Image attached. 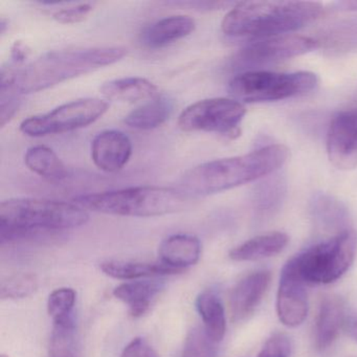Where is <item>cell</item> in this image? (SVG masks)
I'll return each instance as SVG.
<instances>
[{"label":"cell","instance_id":"6da1fadb","mask_svg":"<svg viewBox=\"0 0 357 357\" xmlns=\"http://www.w3.org/2000/svg\"><path fill=\"white\" fill-rule=\"evenodd\" d=\"M122 47H85L50 52L22 68H3L0 84L10 85L20 96L38 93L77 77L121 61Z\"/></svg>","mask_w":357,"mask_h":357},{"label":"cell","instance_id":"7a4b0ae2","mask_svg":"<svg viewBox=\"0 0 357 357\" xmlns=\"http://www.w3.org/2000/svg\"><path fill=\"white\" fill-rule=\"evenodd\" d=\"M288 156V148L275 144L243 155L204 162L183 174L178 189L188 197L221 193L273 174L285 164Z\"/></svg>","mask_w":357,"mask_h":357},{"label":"cell","instance_id":"3957f363","mask_svg":"<svg viewBox=\"0 0 357 357\" xmlns=\"http://www.w3.org/2000/svg\"><path fill=\"white\" fill-rule=\"evenodd\" d=\"M323 13V6L311 1L237 3L223 18L221 30L227 36L268 38L300 30Z\"/></svg>","mask_w":357,"mask_h":357},{"label":"cell","instance_id":"277c9868","mask_svg":"<svg viewBox=\"0 0 357 357\" xmlns=\"http://www.w3.org/2000/svg\"><path fill=\"white\" fill-rule=\"evenodd\" d=\"M85 208L75 202L39 198H14L0 204L1 244L40 234L76 229L89 221Z\"/></svg>","mask_w":357,"mask_h":357},{"label":"cell","instance_id":"5b68a950","mask_svg":"<svg viewBox=\"0 0 357 357\" xmlns=\"http://www.w3.org/2000/svg\"><path fill=\"white\" fill-rule=\"evenodd\" d=\"M85 210L125 217H155L185 208L188 196L179 189L139 185L114 191L86 194L75 198Z\"/></svg>","mask_w":357,"mask_h":357},{"label":"cell","instance_id":"8992f818","mask_svg":"<svg viewBox=\"0 0 357 357\" xmlns=\"http://www.w3.org/2000/svg\"><path fill=\"white\" fill-rule=\"evenodd\" d=\"M317 76L311 72L275 73L250 70L234 77L229 91L244 103H263L300 97L314 91Z\"/></svg>","mask_w":357,"mask_h":357},{"label":"cell","instance_id":"52a82bcc","mask_svg":"<svg viewBox=\"0 0 357 357\" xmlns=\"http://www.w3.org/2000/svg\"><path fill=\"white\" fill-rule=\"evenodd\" d=\"M356 250V234L344 229L332 239L317 244L294 258L306 283L330 284L348 271Z\"/></svg>","mask_w":357,"mask_h":357},{"label":"cell","instance_id":"ba28073f","mask_svg":"<svg viewBox=\"0 0 357 357\" xmlns=\"http://www.w3.org/2000/svg\"><path fill=\"white\" fill-rule=\"evenodd\" d=\"M108 110V103L85 98L63 104L47 114L30 116L20 124V131L32 137L70 132L93 124Z\"/></svg>","mask_w":357,"mask_h":357},{"label":"cell","instance_id":"9c48e42d","mask_svg":"<svg viewBox=\"0 0 357 357\" xmlns=\"http://www.w3.org/2000/svg\"><path fill=\"white\" fill-rule=\"evenodd\" d=\"M245 114V107L237 100L213 98L188 106L179 116L178 126L185 132L234 135Z\"/></svg>","mask_w":357,"mask_h":357},{"label":"cell","instance_id":"30bf717a","mask_svg":"<svg viewBox=\"0 0 357 357\" xmlns=\"http://www.w3.org/2000/svg\"><path fill=\"white\" fill-rule=\"evenodd\" d=\"M317 47L319 43L310 37L280 35L252 41L240 50L234 61L238 66L254 68L298 57Z\"/></svg>","mask_w":357,"mask_h":357},{"label":"cell","instance_id":"8fae6325","mask_svg":"<svg viewBox=\"0 0 357 357\" xmlns=\"http://www.w3.org/2000/svg\"><path fill=\"white\" fill-rule=\"evenodd\" d=\"M305 285L296 258H292L282 269L277 296L278 315L287 327H296L306 319L308 298Z\"/></svg>","mask_w":357,"mask_h":357},{"label":"cell","instance_id":"7c38bea8","mask_svg":"<svg viewBox=\"0 0 357 357\" xmlns=\"http://www.w3.org/2000/svg\"><path fill=\"white\" fill-rule=\"evenodd\" d=\"M327 154L340 170L357 167V110L340 112L332 119L327 132Z\"/></svg>","mask_w":357,"mask_h":357},{"label":"cell","instance_id":"4fadbf2b","mask_svg":"<svg viewBox=\"0 0 357 357\" xmlns=\"http://www.w3.org/2000/svg\"><path fill=\"white\" fill-rule=\"evenodd\" d=\"M132 155L130 139L120 130H105L91 143V158L100 170L107 173L122 170Z\"/></svg>","mask_w":357,"mask_h":357},{"label":"cell","instance_id":"5bb4252c","mask_svg":"<svg viewBox=\"0 0 357 357\" xmlns=\"http://www.w3.org/2000/svg\"><path fill=\"white\" fill-rule=\"evenodd\" d=\"M271 273L257 271L242 279L231 294V315L234 321H243L254 312L268 288Z\"/></svg>","mask_w":357,"mask_h":357},{"label":"cell","instance_id":"9a60e30c","mask_svg":"<svg viewBox=\"0 0 357 357\" xmlns=\"http://www.w3.org/2000/svg\"><path fill=\"white\" fill-rule=\"evenodd\" d=\"M158 254L160 262L181 273L198 262L202 255V243L195 236L178 234L165 239Z\"/></svg>","mask_w":357,"mask_h":357},{"label":"cell","instance_id":"2e32d148","mask_svg":"<svg viewBox=\"0 0 357 357\" xmlns=\"http://www.w3.org/2000/svg\"><path fill=\"white\" fill-rule=\"evenodd\" d=\"M164 288L165 283L160 280H135L116 286L114 296L128 306L133 317H141L149 311L152 303Z\"/></svg>","mask_w":357,"mask_h":357},{"label":"cell","instance_id":"e0dca14e","mask_svg":"<svg viewBox=\"0 0 357 357\" xmlns=\"http://www.w3.org/2000/svg\"><path fill=\"white\" fill-rule=\"evenodd\" d=\"M195 28V20L190 16H168L148 26L144 32L143 41L151 49H160L189 36Z\"/></svg>","mask_w":357,"mask_h":357},{"label":"cell","instance_id":"ac0fdd59","mask_svg":"<svg viewBox=\"0 0 357 357\" xmlns=\"http://www.w3.org/2000/svg\"><path fill=\"white\" fill-rule=\"evenodd\" d=\"M102 96L108 101L135 103L150 101L158 97V89L147 79L128 77L107 81L100 89Z\"/></svg>","mask_w":357,"mask_h":357},{"label":"cell","instance_id":"d6986e66","mask_svg":"<svg viewBox=\"0 0 357 357\" xmlns=\"http://www.w3.org/2000/svg\"><path fill=\"white\" fill-rule=\"evenodd\" d=\"M344 304L337 296H327L319 306L315 324V346L317 350L324 351L335 340L342 321H344Z\"/></svg>","mask_w":357,"mask_h":357},{"label":"cell","instance_id":"ffe728a7","mask_svg":"<svg viewBox=\"0 0 357 357\" xmlns=\"http://www.w3.org/2000/svg\"><path fill=\"white\" fill-rule=\"evenodd\" d=\"M288 240V236L280 231L258 236L231 250L229 258L239 262L269 258L281 252L287 245Z\"/></svg>","mask_w":357,"mask_h":357},{"label":"cell","instance_id":"44dd1931","mask_svg":"<svg viewBox=\"0 0 357 357\" xmlns=\"http://www.w3.org/2000/svg\"><path fill=\"white\" fill-rule=\"evenodd\" d=\"M172 112V102L158 96L127 114L124 123L137 130H152L162 126L170 118Z\"/></svg>","mask_w":357,"mask_h":357},{"label":"cell","instance_id":"7402d4cb","mask_svg":"<svg viewBox=\"0 0 357 357\" xmlns=\"http://www.w3.org/2000/svg\"><path fill=\"white\" fill-rule=\"evenodd\" d=\"M101 269L108 277L119 280H139L155 275H175L178 271L164 263L129 262V261L108 260L101 263Z\"/></svg>","mask_w":357,"mask_h":357},{"label":"cell","instance_id":"603a6c76","mask_svg":"<svg viewBox=\"0 0 357 357\" xmlns=\"http://www.w3.org/2000/svg\"><path fill=\"white\" fill-rule=\"evenodd\" d=\"M196 308L204 321V328L214 342H219L227 331L225 307L215 292L206 290L196 300Z\"/></svg>","mask_w":357,"mask_h":357},{"label":"cell","instance_id":"cb8c5ba5","mask_svg":"<svg viewBox=\"0 0 357 357\" xmlns=\"http://www.w3.org/2000/svg\"><path fill=\"white\" fill-rule=\"evenodd\" d=\"M24 164L35 174L51 181H59L66 176V168L59 156L47 146H34L26 151Z\"/></svg>","mask_w":357,"mask_h":357},{"label":"cell","instance_id":"d4e9b609","mask_svg":"<svg viewBox=\"0 0 357 357\" xmlns=\"http://www.w3.org/2000/svg\"><path fill=\"white\" fill-rule=\"evenodd\" d=\"M313 216L326 227H340L347 220L348 213L342 202L328 195H317L311 206Z\"/></svg>","mask_w":357,"mask_h":357},{"label":"cell","instance_id":"484cf974","mask_svg":"<svg viewBox=\"0 0 357 357\" xmlns=\"http://www.w3.org/2000/svg\"><path fill=\"white\" fill-rule=\"evenodd\" d=\"M285 195V183L279 177H273L261 183L256 192L257 208L261 215L269 213L279 208L280 204Z\"/></svg>","mask_w":357,"mask_h":357},{"label":"cell","instance_id":"4316f807","mask_svg":"<svg viewBox=\"0 0 357 357\" xmlns=\"http://www.w3.org/2000/svg\"><path fill=\"white\" fill-rule=\"evenodd\" d=\"M38 288L37 278L32 273H17L1 282L0 296L3 300H18L32 296Z\"/></svg>","mask_w":357,"mask_h":357},{"label":"cell","instance_id":"83f0119b","mask_svg":"<svg viewBox=\"0 0 357 357\" xmlns=\"http://www.w3.org/2000/svg\"><path fill=\"white\" fill-rule=\"evenodd\" d=\"M217 342L204 327H194L185 338L181 357H217Z\"/></svg>","mask_w":357,"mask_h":357},{"label":"cell","instance_id":"f1b7e54d","mask_svg":"<svg viewBox=\"0 0 357 357\" xmlns=\"http://www.w3.org/2000/svg\"><path fill=\"white\" fill-rule=\"evenodd\" d=\"M76 291L72 288H58L54 290L47 301V312L56 321H63L73 317L75 304H76Z\"/></svg>","mask_w":357,"mask_h":357},{"label":"cell","instance_id":"f546056e","mask_svg":"<svg viewBox=\"0 0 357 357\" xmlns=\"http://www.w3.org/2000/svg\"><path fill=\"white\" fill-rule=\"evenodd\" d=\"M20 93L10 85H0V124L5 127L20 107Z\"/></svg>","mask_w":357,"mask_h":357},{"label":"cell","instance_id":"4dcf8cb0","mask_svg":"<svg viewBox=\"0 0 357 357\" xmlns=\"http://www.w3.org/2000/svg\"><path fill=\"white\" fill-rule=\"evenodd\" d=\"M91 3H78L72 7L62 8L53 14V18L59 24H74L82 22L93 12Z\"/></svg>","mask_w":357,"mask_h":357},{"label":"cell","instance_id":"1f68e13d","mask_svg":"<svg viewBox=\"0 0 357 357\" xmlns=\"http://www.w3.org/2000/svg\"><path fill=\"white\" fill-rule=\"evenodd\" d=\"M291 344L285 334H275L271 336L258 357H289Z\"/></svg>","mask_w":357,"mask_h":357},{"label":"cell","instance_id":"d6a6232c","mask_svg":"<svg viewBox=\"0 0 357 357\" xmlns=\"http://www.w3.org/2000/svg\"><path fill=\"white\" fill-rule=\"evenodd\" d=\"M121 357H158V355L147 340L137 337L125 347Z\"/></svg>","mask_w":357,"mask_h":357},{"label":"cell","instance_id":"836d02e7","mask_svg":"<svg viewBox=\"0 0 357 357\" xmlns=\"http://www.w3.org/2000/svg\"><path fill=\"white\" fill-rule=\"evenodd\" d=\"M30 53V47L24 45L22 41H15L13 47H12V58L17 63L26 61Z\"/></svg>","mask_w":357,"mask_h":357},{"label":"cell","instance_id":"e575fe53","mask_svg":"<svg viewBox=\"0 0 357 357\" xmlns=\"http://www.w3.org/2000/svg\"><path fill=\"white\" fill-rule=\"evenodd\" d=\"M336 6L340 11L357 12V1H342L336 3Z\"/></svg>","mask_w":357,"mask_h":357},{"label":"cell","instance_id":"d590c367","mask_svg":"<svg viewBox=\"0 0 357 357\" xmlns=\"http://www.w3.org/2000/svg\"><path fill=\"white\" fill-rule=\"evenodd\" d=\"M349 332L352 337L357 340V319H352L349 323Z\"/></svg>","mask_w":357,"mask_h":357},{"label":"cell","instance_id":"8d00e7d4","mask_svg":"<svg viewBox=\"0 0 357 357\" xmlns=\"http://www.w3.org/2000/svg\"><path fill=\"white\" fill-rule=\"evenodd\" d=\"M1 357H8L7 355H1Z\"/></svg>","mask_w":357,"mask_h":357}]
</instances>
